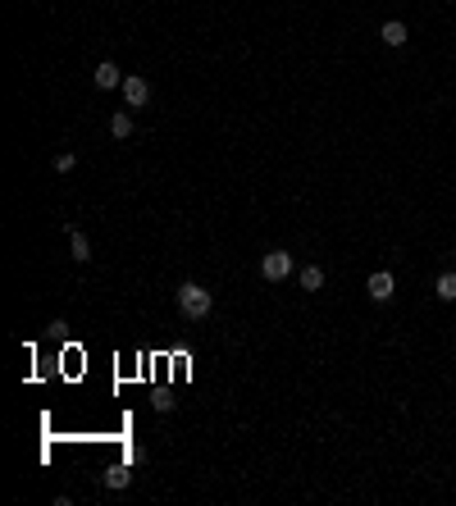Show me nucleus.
Instances as JSON below:
<instances>
[{
	"label": "nucleus",
	"mask_w": 456,
	"mask_h": 506,
	"mask_svg": "<svg viewBox=\"0 0 456 506\" xmlns=\"http://www.w3.org/2000/svg\"><path fill=\"white\" fill-rule=\"evenodd\" d=\"M119 92H123V101H128V110H147V105H151V82H147V78H137V73L123 78Z\"/></svg>",
	"instance_id": "obj_3"
},
{
	"label": "nucleus",
	"mask_w": 456,
	"mask_h": 506,
	"mask_svg": "<svg viewBox=\"0 0 456 506\" xmlns=\"http://www.w3.org/2000/svg\"><path fill=\"white\" fill-rule=\"evenodd\" d=\"M51 164H55V173H73V169H78V155H73V151H60Z\"/></svg>",
	"instance_id": "obj_12"
},
{
	"label": "nucleus",
	"mask_w": 456,
	"mask_h": 506,
	"mask_svg": "<svg viewBox=\"0 0 456 506\" xmlns=\"http://www.w3.org/2000/svg\"><path fill=\"white\" fill-rule=\"evenodd\" d=\"M178 310H183V319H206L215 310V297L197 278H187V283H178Z\"/></svg>",
	"instance_id": "obj_1"
},
{
	"label": "nucleus",
	"mask_w": 456,
	"mask_h": 506,
	"mask_svg": "<svg viewBox=\"0 0 456 506\" xmlns=\"http://www.w3.org/2000/svg\"><path fill=\"white\" fill-rule=\"evenodd\" d=\"M406 37H411V32H406L402 18H388V23L379 27V42H383V46H393V51H397V46H406Z\"/></svg>",
	"instance_id": "obj_6"
},
{
	"label": "nucleus",
	"mask_w": 456,
	"mask_h": 506,
	"mask_svg": "<svg viewBox=\"0 0 456 506\" xmlns=\"http://www.w3.org/2000/svg\"><path fill=\"white\" fill-rule=\"evenodd\" d=\"M297 283H302V292H319L324 288V269L319 265H302L297 269Z\"/></svg>",
	"instance_id": "obj_9"
},
{
	"label": "nucleus",
	"mask_w": 456,
	"mask_h": 506,
	"mask_svg": "<svg viewBox=\"0 0 456 506\" xmlns=\"http://www.w3.org/2000/svg\"><path fill=\"white\" fill-rule=\"evenodd\" d=\"M69 256L78 260V265H87V260H92V237H87L82 228H69Z\"/></svg>",
	"instance_id": "obj_7"
},
{
	"label": "nucleus",
	"mask_w": 456,
	"mask_h": 506,
	"mask_svg": "<svg viewBox=\"0 0 456 506\" xmlns=\"http://www.w3.org/2000/svg\"><path fill=\"white\" fill-rule=\"evenodd\" d=\"M110 137H114V142H128V137H133V114H128V110H119V114L110 119Z\"/></svg>",
	"instance_id": "obj_10"
},
{
	"label": "nucleus",
	"mask_w": 456,
	"mask_h": 506,
	"mask_svg": "<svg viewBox=\"0 0 456 506\" xmlns=\"http://www.w3.org/2000/svg\"><path fill=\"white\" fill-rule=\"evenodd\" d=\"M433 292H438V301H456V269H448V274H438V283H433Z\"/></svg>",
	"instance_id": "obj_11"
},
{
	"label": "nucleus",
	"mask_w": 456,
	"mask_h": 506,
	"mask_svg": "<svg viewBox=\"0 0 456 506\" xmlns=\"http://www.w3.org/2000/svg\"><path fill=\"white\" fill-rule=\"evenodd\" d=\"M92 82L101 87V92H114V87H123L119 64H114V60H101V64H96V73H92Z\"/></svg>",
	"instance_id": "obj_5"
},
{
	"label": "nucleus",
	"mask_w": 456,
	"mask_h": 506,
	"mask_svg": "<svg viewBox=\"0 0 456 506\" xmlns=\"http://www.w3.org/2000/svg\"><path fill=\"white\" fill-rule=\"evenodd\" d=\"M292 269H297V260L288 256V251H265V256H260V278H265V283H283Z\"/></svg>",
	"instance_id": "obj_2"
},
{
	"label": "nucleus",
	"mask_w": 456,
	"mask_h": 506,
	"mask_svg": "<svg viewBox=\"0 0 456 506\" xmlns=\"http://www.w3.org/2000/svg\"><path fill=\"white\" fill-rule=\"evenodd\" d=\"M101 479H105V488H110V493H123V488L133 483V470H128V465H110Z\"/></svg>",
	"instance_id": "obj_8"
},
{
	"label": "nucleus",
	"mask_w": 456,
	"mask_h": 506,
	"mask_svg": "<svg viewBox=\"0 0 456 506\" xmlns=\"http://www.w3.org/2000/svg\"><path fill=\"white\" fill-rule=\"evenodd\" d=\"M365 292H370V301H379V306H388L397 292V278L388 274V269H379V274H370V283H365Z\"/></svg>",
	"instance_id": "obj_4"
}]
</instances>
